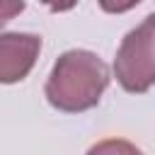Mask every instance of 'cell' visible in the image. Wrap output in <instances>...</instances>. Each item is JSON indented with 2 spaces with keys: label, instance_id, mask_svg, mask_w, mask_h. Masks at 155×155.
Here are the masks:
<instances>
[{
  "label": "cell",
  "instance_id": "5",
  "mask_svg": "<svg viewBox=\"0 0 155 155\" xmlns=\"http://www.w3.org/2000/svg\"><path fill=\"white\" fill-rule=\"evenodd\" d=\"M24 10V2H15V0H0V27L7 24L12 17H17Z\"/></svg>",
  "mask_w": 155,
  "mask_h": 155
},
{
  "label": "cell",
  "instance_id": "2",
  "mask_svg": "<svg viewBox=\"0 0 155 155\" xmlns=\"http://www.w3.org/2000/svg\"><path fill=\"white\" fill-rule=\"evenodd\" d=\"M116 82L131 94H145L155 82V15L131 29L114 58Z\"/></svg>",
  "mask_w": 155,
  "mask_h": 155
},
{
  "label": "cell",
  "instance_id": "3",
  "mask_svg": "<svg viewBox=\"0 0 155 155\" xmlns=\"http://www.w3.org/2000/svg\"><path fill=\"white\" fill-rule=\"evenodd\" d=\"M41 51V36L29 31H0V85L24 80Z\"/></svg>",
  "mask_w": 155,
  "mask_h": 155
},
{
  "label": "cell",
  "instance_id": "1",
  "mask_svg": "<svg viewBox=\"0 0 155 155\" xmlns=\"http://www.w3.org/2000/svg\"><path fill=\"white\" fill-rule=\"evenodd\" d=\"M109 87L107 63L85 48L63 51L46 80V102L65 114H80L99 104L104 90Z\"/></svg>",
  "mask_w": 155,
  "mask_h": 155
},
{
  "label": "cell",
  "instance_id": "4",
  "mask_svg": "<svg viewBox=\"0 0 155 155\" xmlns=\"http://www.w3.org/2000/svg\"><path fill=\"white\" fill-rule=\"evenodd\" d=\"M85 155H143V153H140V148H136L131 140H124V138H107V140L94 143Z\"/></svg>",
  "mask_w": 155,
  "mask_h": 155
}]
</instances>
